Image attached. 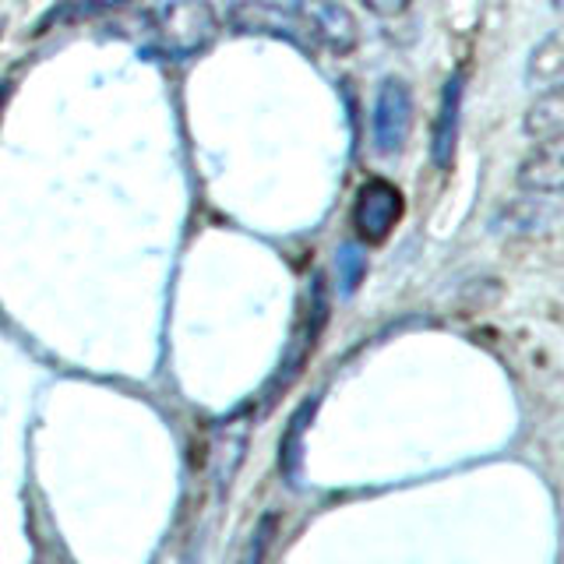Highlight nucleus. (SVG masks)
<instances>
[{
	"instance_id": "1",
	"label": "nucleus",
	"mask_w": 564,
	"mask_h": 564,
	"mask_svg": "<svg viewBox=\"0 0 564 564\" xmlns=\"http://www.w3.org/2000/svg\"><path fill=\"white\" fill-rule=\"evenodd\" d=\"M152 40L166 57L205 53L219 35V14L208 0H170L152 14Z\"/></svg>"
},
{
	"instance_id": "2",
	"label": "nucleus",
	"mask_w": 564,
	"mask_h": 564,
	"mask_svg": "<svg viewBox=\"0 0 564 564\" xmlns=\"http://www.w3.org/2000/svg\"><path fill=\"white\" fill-rule=\"evenodd\" d=\"M226 22L234 32H243V35H269V40H286L290 46L304 50V53H314V40L304 25V18H300L293 8H279V4H269V0H240V4L229 8Z\"/></svg>"
},
{
	"instance_id": "3",
	"label": "nucleus",
	"mask_w": 564,
	"mask_h": 564,
	"mask_svg": "<svg viewBox=\"0 0 564 564\" xmlns=\"http://www.w3.org/2000/svg\"><path fill=\"white\" fill-rule=\"evenodd\" d=\"M293 11L304 18V25H307L317 50H328V53L357 50L360 25L343 0H296Z\"/></svg>"
},
{
	"instance_id": "4",
	"label": "nucleus",
	"mask_w": 564,
	"mask_h": 564,
	"mask_svg": "<svg viewBox=\"0 0 564 564\" xmlns=\"http://www.w3.org/2000/svg\"><path fill=\"white\" fill-rule=\"evenodd\" d=\"M413 131V93L402 78H384L375 99V145L381 155H399Z\"/></svg>"
},
{
	"instance_id": "5",
	"label": "nucleus",
	"mask_w": 564,
	"mask_h": 564,
	"mask_svg": "<svg viewBox=\"0 0 564 564\" xmlns=\"http://www.w3.org/2000/svg\"><path fill=\"white\" fill-rule=\"evenodd\" d=\"M402 194L388 181H367L352 202V226L364 243H381L402 219Z\"/></svg>"
},
{
	"instance_id": "6",
	"label": "nucleus",
	"mask_w": 564,
	"mask_h": 564,
	"mask_svg": "<svg viewBox=\"0 0 564 564\" xmlns=\"http://www.w3.org/2000/svg\"><path fill=\"white\" fill-rule=\"evenodd\" d=\"M463 93H466V78L452 75L445 93H441V110L434 120V134H431V159L437 170H448L455 149H458V123H463Z\"/></svg>"
},
{
	"instance_id": "7",
	"label": "nucleus",
	"mask_w": 564,
	"mask_h": 564,
	"mask_svg": "<svg viewBox=\"0 0 564 564\" xmlns=\"http://www.w3.org/2000/svg\"><path fill=\"white\" fill-rule=\"evenodd\" d=\"M561 216V205H557V194H529L519 202H511L501 219L498 229H508V234H525V237H540V234H551L557 226Z\"/></svg>"
},
{
	"instance_id": "8",
	"label": "nucleus",
	"mask_w": 564,
	"mask_h": 564,
	"mask_svg": "<svg viewBox=\"0 0 564 564\" xmlns=\"http://www.w3.org/2000/svg\"><path fill=\"white\" fill-rule=\"evenodd\" d=\"M564 166H561V141L554 145H536L519 166V187L529 194H561Z\"/></svg>"
},
{
	"instance_id": "9",
	"label": "nucleus",
	"mask_w": 564,
	"mask_h": 564,
	"mask_svg": "<svg viewBox=\"0 0 564 564\" xmlns=\"http://www.w3.org/2000/svg\"><path fill=\"white\" fill-rule=\"evenodd\" d=\"M525 82L540 96L543 93H561V82H564V40H561V32L543 35L540 46L529 53Z\"/></svg>"
},
{
	"instance_id": "10",
	"label": "nucleus",
	"mask_w": 564,
	"mask_h": 564,
	"mask_svg": "<svg viewBox=\"0 0 564 564\" xmlns=\"http://www.w3.org/2000/svg\"><path fill=\"white\" fill-rule=\"evenodd\" d=\"M525 134L536 141V145H554L564 134V102L561 93H543L525 113Z\"/></svg>"
},
{
	"instance_id": "11",
	"label": "nucleus",
	"mask_w": 564,
	"mask_h": 564,
	"mask_svg": "<svg viewBox=\"0 0 564 564\" xmlns=\"http://www.w3.org/2000/svg\"><path fill=\"white\" fill-rule=\"evenodd\" d=\"M335 264H339V290L352 293L367 275V251L360 243H343L339 254H335Z\"/></svg>"
},
{
	"instance_id": "12",
	"label": "nucleus",
	"mask_w": 564,
	"mask_h": 564,
	"mask_svg": "<svg viewBox=\"0 0 564 564\" xmlns=\"http://www.w3.org/2000/svg\"><path fill=\"white\" fill-rule=\"evenodd\" d=\"M360 4L370 11V14H381V18H395L402 14L405 8L413 4V0H360Z\"/></svg>"
},
{
	"instance_id": "13",
	"label": "nucleus",
	"mask_w": 564,
	"mask_h": 564,
	"mask_svg": "<svg viewBox=\"0 0 564 564\" xmlns=\"http://www.w3.org/2000/svg\"><path fill=\"white\" fill-rule=\"evenodd\" d=\"M269 529H272V522H264V529L258 533V540L251 543V554H247V561H243V564H261L264 551H269Z\"/></svg>"
},
{
	"instance_id": "14",
	"label": "nucleus",
	"mask_w": 564,
	"mask_h": 564,
	"mask_svg": "<svg viewBox=\"0 0 564 564\" xmlns=\"http://www.w3.org/2000/svg\"><path fill=\"white\" fill-rule=\"evenodd\" d=\"M11 96V82H0V113H4V102Z\"/></svg>"
}]
</instances>
